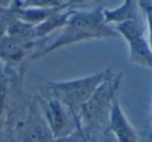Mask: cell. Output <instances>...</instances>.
<instances>
[{
    "label": "cell",
    "instance_id": "cell-1",
    "mask_svg": "<svg viewBox=\"0 0 152 142\" xmlns=\"http://www.w3.org/2000/svg\"><path fill=\"white\" fill-rule=\"evenodd\" d=\"M120 79L112 74L97 88L94 94L77 111L80 127L89 139L107 127L108 114L114 102Z\"/></svg>",
    "mask_w": 152,
    "mask_h": 142
},
{
    "label": "cell",
    "instance_id": "cell-11",
    "mask_svg": "<svg viewBox=\"0 0 152 142\" xmlns=\"http://www.w3.org/2000/svg\"><path fill=\"white\" fill-rule=\"evenodd\" d=\"M89 142H119L114 136L112 135L108 129H102V131L98 132L97 134L93 135L89 139Z\"/></svg>",
    "mask_w": 152,
    "mask_h": 142
},
{
    "label": "cell",
    "instance_id": "cell-9",
    "mask_svg": "<svg viewBox=\"0 0 152 142\" xmlns=\"http://www.w3.org/2000/svg\"><path fill=\"white\" fill-rule=\"evenodd\" d=\"M7 108V82L5 75L0 70V133L2 129Z\"/></svg>",
    "mask_w": 152,
    "mask_h": 142
},
{
    "label": "cell",
    "instance_id": "cell-3",
    "mask_svg": "<svg viewBox=\"0 0 152 142\" xmlns=\"http://www.w3.org/2000/svg\"><path fill=\"white\" fill-rule=\"evenodd\" d=\"M94 16H85L76 19L65 29V32L57 38L52 44L48 45L44 49L36 52L32 55V60L40 59L45 54L66 45L73 44L76 42H80L83 40L93 38H108L116 37L113 30L101 24L98 19H94Z\"/></svg>",
    "mask_w": 152,
    "mask_h": 142
},
{
    "label": "cell",
    "instance_id": "cell-7",
    "mask_svg": "<svg viewBox=\"0 0 152 142\" xmlns=\"http://www.w3.org/2000/svg\"><path fill=\"white\" fill-rule=\"evenodd\" d=\"M107 129L119 142H139L137 132L126 118L117 99L114 100L108 114Z\"/></svg>",
    "mask_w": 152,
    "mask_h": 142
},
{
    "label": "cell",
    "instance_id": "cell-5",
    "mask_svg": "<svg viewBox=\"0 0 152 142\" xmlns=\"http://www.w3.org/2000/svg\"><path fill=\"white\" fill-rule=\"evenodd\" d=\"M20 142H57L47 125L41 107L30 104L18 122Z\"/></svg>",
    "mask_w": 152,
    "mask_h": 142
},
{
    "label": "cell",
    "instance_id": "cell-14",
    "mask_svg": "<svg viewBox=\"0 0 152 142\" xmlns=\"http://www.w3.org/2000/svg\"><path fill=\"white\" fill-rule=\"evenodd\" d=\"M0 70H1V60H0Z\"/></svg>",
    "mask_w": 152,
    "mask_h": 142
},
{
    "label": "cell",
    "instance_id": "cell-12",
    "mask_svg": "<svg viewBox=\"0 0 152 142\" xmlns=\"http://www.w3.org/2000/svg\"><path fill=\"white\" fill-rule=\"evenodd\" d=\"M14 0H0V12L9 11L13 7Z\"/></svg>",
    "mask_w": 152,
    "mask_h": 142
},
{
    "label": "cell",
    "instance_id": "cell-10",
    "mask_svg": "<svg viewBox=\"0 0 152 142\" xmlns=\"http://www.w3.org/2000/svg\"><path fill=\"white\" fill-rule=\"evenodd\" d=\"M13 7L9 11L0 12V41L2 40L3 37L7 34V30L9 28L10 24L16 19V16L13 15Z\"/></svg>",
    "mask_w": 152,
    "mask_h": 142
},
{
    "label": "cell",
    "instance_id": "cell-13",
    "mask_svg": "<svg viewBox=\"0 0 152 142\" xmlns=\"http://www.w3.org/2000/svg\"><path fill=\"white\" fill-rule=\"evenodd\" d=\"M152 142V115H151V127H150V134H149V141Z\"/></svg>",
    "mask_w": 152,
    "mask_h": 142
},
{
    "label": "cell",
    "instance_id": "cell-2",
    "mask_svg": "<svg viewBox=\"0 0 152 142\" xmlns=\"http://www.w3.org/2000/svg\"><path fill=\"white\" fill-rule=\"evenodd\" d=\"M110 73L100 72L91 77L63 83L49 84L53 97L77 113L78 109L89 100L97 88L107 79Z\"/></svg>",
    "mask_w": 152,
    "mask_h": 142
},
{
    "label": "cell",
    "instance_id": "cell-4",
    "mask_svg": "<svg viewBox=\"0 0 152 142\" xmlns=\"http://www.w3.org/2000/svg\"><path fill=\"white\" fill-rule=\"evenodd\" d=\"M47 125L56 141L64 140L80 129L77 113L52 97L41 104Z\"/></svg>",
    "mask_w": 152,
    "mask_h": 142
},
{
    "label": "cell",
    "instance_id": "cell-8",
    "mask_svg": "<svg viewBox=\"0 0 152 142\" xmlns=\"http://www.w3.org/2000/svg\"><path fill=\"white\" fill-rule=\"evenodd\" d=\"M32 45L34 43L21 42L5 35L0 41V60L7 63H19Z\"/></svg>",
    "mask_w": 152,
    "mask_h": 142
},
{
    "label": "cell",
    "instance_id": "cell-6",
    "mask_svg": "<svg viewBox=\"0 0 152 142\" xmlns=\"http://www.w3.org/2000/svg\"><path fill=\"white\" fill-rule=\"evenodd\" d=\"M119 32L126 39L130 50V60L144 67L152 68V50L146 42L141 29L132 22H126L119 26Z\"/></svg>",
    "mask_w": 152,
    "mask_h": 142
}]
</instances>
